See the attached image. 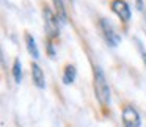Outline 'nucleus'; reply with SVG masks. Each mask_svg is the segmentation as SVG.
Here are the masks:
<instances>
[{
	"instance_id": "nucleus-1",
	"label": "nucleus",
	"mask_w": 146,
	"mask_h": 127,
	"mask_svg": "<svg viewBox=\"0 0 146 127\" xmlns=\"http://www.w3.org/2000/svg\"><path fill=\"white\" fill-rule=\"evenodd\" d=\"M94 93L98 101L104 107L110 105V88H108L107 79L99 66H94Z\"/></svg>"
},
{
	"instance_id": "nucleus-2",
	"label": "nucleus",
	"mask_w": 146,
	"mask_h": 127,
	"mask_svg": "<svg viewBox=\"0 0 146 127\" xmlns=\"http://www.w3.org/2000/svg\"><path fill=\"white\" fill-rule=\"evenodd\" d=\"M42 16H44V27H46V33L49 35V38L54 39L60 35V27H58V17L55 13H52L49 8H44L42 11Z\"/></svg>"
},
{
	"instance_id": "nucleus-3",
	"label": "nucleus",
	"mask_w": 146,
	"mask_h": 127,
	"mask_svg": "<svg viewBox=\"0 0 146 127\" xmlns=\"http://www.w3.org/2000/svg\"><path fill=\"white\" fill-rule=\"evenodd\" d=\"M99 27H101L102 33H104V38H105V41H107V44L111 46V47H118V44L121 42V36L118 35L115 27L111 25L107 19L99 21Z\"/></svg>"
},
{
	"instance_id": "nucleus-4",
	"label": "nucleus",
	"mask_w": 146,
	"mask_h": 127,
	"mask_svg": "<svg viewBox=\"0 0 146 127\" xmlns=\"http://www.w3.org/2000/svg\"><path fill=\"white\" fill-rule=\"evenodd\" d=\"M121 119H123L124 127H140L141 126V119H140L138 111L133 107H130V105L124 107L123 113H121Z\"/></svg>"
},
{
	"instance_id": "nucleus-5",
	"label": "nucleus",
	"mask_w": 146,
	"mask_h": 127,
	"mask_svg": "<svg viewBox=\"0 0 146 127\" xmlns=\"http://www.w3.org/2000/svg\"><path fill=\"white\" fill-rule=\"evenodd\" d=\"M111 10H113V13L116 14L123 22H129V21H130L132 13H130L129 5H127L124 0H113V3H111Z\"/></svg>"
},
{
	"instance_id": "nucleus-6",
	"label": "nucleus",
	"mask_w": 146,
	"mask_h": 127,
	"mask_svg": "<svg viewBox=\"0 0 146 127\" xmlns=\"http://www.w3.org/2000/svg\"><path fill=\"white\" fill-rule=\"evenodd\" d=\"M32 79H33V83L38 86L39 89L46 88V77H44V72L42 69L38 66L36 63L32 64Z\"/></svg>"
},
{
	"instance_id": "nucleus-7",
	"label": "nucleus",
	"mask_w": 146,
	"mask_h": 127,
	"mask_svg": "<svg viewBox=\"0 0 146 127\" xmlns=\"http://www.w3.org/2000/svg\"><path fill=\"white\" fill-rule=\"evenodd\" d=\"M52 2H54L55 14H57L60 24H66V21H68V13H66V8H64L63 0H52Z\"/></svg>"
},
{
	"instance_id": "nucleus-8",
	"label": "nucleus",
	"mask_w": 146,
	"mask_h": 127,
	"mask_svg": "<svg viewBox=\"0 0 146 127\" xmlns=\"http://www.w3.org/2000/svg\"><path fill=\"white\" fill-rule=\"evenodd\" d=\"M76 77H77L76 66H72V64H68V66L64 67V72H63V82L66 83V85H71V83H74Z\"/></svg>"
},
{
	"instance_id": "nucleus-9",
	"label": "nucleus",
	"mask_w": 146,
	"mask_h": 127,
	"mask_svg": "<svg viewBox=\"0 0 146 127\" xmlns=\"http://www.w3.org/2000/svg\"><path fill=\"white\" fill-rule=\"evenodd\" d=\"M25 44H27V50H29V54L32 55L35 60H38L39 58V50H38V47H36V41L33 39V36H30V35L25 36Z\"/></svg>"
},
{
	"instance_id": "nucleus-10",
	"label": "nucleus",
	"mask_w": 146,
	"mask_h": 127,
	"mask_svg": "<svg viewBox=\"0 0 146 127\" xmlns=\"http://www.w3.org/2000/svg\"><path fill=\"white\" fill-rule=\"evenodd\" d=\"M13 77H14V82L21 83L22 82V66H21V61L16 60L13 64Z\"/></svg>"
},
{
	"instance_id": "nucleus-11",
	"label": "nucleus",
	"mask_w": 146,
	"mask_h": 127,
	"mask_svg": "<svg viewBox=\"0 0 146 127\" xmlns=\"http://www.w3.org/2000/svg\"><path fill=\"white\" fill-rule=\"evenodd\" d=\"M47 49H49V54H50V55H54V54H55V52H54V46H52V42H50V41H49V44H47Z\"/></svg>"
},
{
	"instance_id": "nucleus-12",
	"label": "nucleus",
	"mask_w": 146,
	"mask_h": 127,
	"mask_svg": "<svg viewBox=\"0 0 146 127\" xmlns=\"http://www.w3.org/2000/svg\"><path fill=\"white\" fill-rule=\"evenodd\" d=\"M137 8H138L140 11L143 10V0H137Z\"/></svg>"
},
{
	"instance_id": "nucleus-13",
	"label": "nucleus",
	"mask_w": 146,
	"mask_h": 127,
	"mask_svg": "<svg viewBox=\"0 0 146 127\" xmlns=\"http://www.w3.org/2000/svg\"><path fill=\"white\" fill-rule=\"evenodd\" d=\"M141 57H143V63H145V66H146V52H141Z\"/></svg>"
},
{
	"instance_id": "nucleus-14",
	"label": "nucleus",
	"mask_w": 146,
	"mask_h": 127,
	"mask_svg": "<svg viewBox=\"0 0 146 127\" xmlns=\"http://www.w3.org/2000/svg\"><path fill=\"white\" fill-rule=\"evenodd\" d=\"M71 2H72V0H71Z\"/></svg>"
}]
</instances>
